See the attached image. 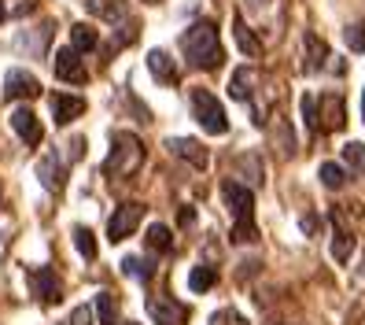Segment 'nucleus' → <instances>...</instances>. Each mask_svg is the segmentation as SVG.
Masks as SVG:
<instances>
[{"mask_svg": "<svg viewBox=\"0 0 365 325\" xmlns=\"http://www.w3.org/2000/svg\"><path fill=\"white\" fill-rule=\"evenodd\" d=\"M4 19H8V8H4V0H0V23H4Z\"/></svg>", "mask_w": 365, "mask_h": 325, "instance_id": "72a5a7b5", "label": "nucleus"}, {"mask_svg": "<svg viewBox=\"0 0 365 325\" xmlns=\"http://www.w3.org/2000/svg\"><path fill=\"white\" fill-rule=\"evenodd\" d=\"M192 111L207 134H229V115L210 89H192Z\"/></svg>", "mask_w": 365, "mask_h": 325, "instance_id": "7ed1b4c3", "label": "nucleus"}, {"mask_svg": "<svg viewBox=\"0 0 365 325\" xmlns=\"http://www.w3.org/2000/svg\"><path fill=\"white\" fill-rule=\"evenodd\" d=\"M144 163V144L137 134H115L111 141V156H107L103 163V174H111V178H130L137 174Z\"/></svg>", "mask_w": 365, "mask_h": 325, "instance_id": "f03ea898", "label": "nucleus"}, {"mask_svg": "<svg viewBox=\"0 0 365 325\" xmlns=\"http://www.w3.org/2000/svg\"><path fill=\"white\" fill-rule=\"evenodd\" d=\"M4 93H8L11 100H34V96H41V81H37L30 71H8Z\"/></svg>", "mask_w": 365, "mask_h": 325, "instance_id": "9b49d317", "label": "nucleus"}, {"mask_svg": "<svg viewBox=\"0 0 365 325\" xmlns=\"http://www.w3.org/2000/svg\"><path fill=\"white\" fill-rule=\"evenodd\" d=\"M181 49L188 56L192 67L200 71H218L225 63V52H222V41H218V26L200 19V23H192L185 34H181Z\"/></svg>", "mask_w": 365, "mask_h": 325, "instance_id": "f257e3e1", "label": "nucleus"}, {"mask_svg": "<svg viewBox=\"0 0 365 325\" xmlns=\"http://www.w3.org/2000/svg\"><path fill=\"white\" fill-rule=\"evenodd\" d=\"M196 222V207H181V226H192Z\"/></svg>", "mask_w": 365, "mask_h": 325, "instance_id": "473e14b6", "label": "nucleus"}, {"mask_svg": "<svg viewBox=\"0 0 365 325\" xmlns=\"http://www.w3.org/2000/svg\"><path fill=\"white\" fill-rule=\"evenodd\" d=\"M222 196H225V204H229L236 222H251L255 219V192L244 181H225L222 185Z\"/></svg>", "mask_w": 365, "mask_h": 325, "instance_id": "423d86ee", "label": "nucleus"}, {"mask_svg": "<svg viewBox=\"0 0 365 325\" xmlns=\"http://www.w3.org/2000/svg\"><path fill=\"white\" fill-rule=\"evenodd\" d=\"M96 314H100V325H118V303L111 292L96 296Z\"/></svg>", "mask_w": 365, "mask_h": 325, "instance_id": "393cba45", "label": "nucleus"}, {"mask_svg": "<svg viewBox=\"0 0 365 325\" xmlns=\"http://www.w3.org/2000/svg\"><path fill=\"white\" fill-rule=\"evenodd\" d=\"M30 281H34V292H37V299L41 303H59L63 299V281L56 277V270H48V266H41V270H34L30 274Z\"/></svg>", "mask_w": 365, "mask_h": 325, "instance_id": "1a4fd4ad", "label": "nucleus"}, {"mask_svg": "<svg viewBox=\"0 0 365 325\" xmlns=\"http://www.w3.org/2000/svg\"><path fill=\"white\" fill-rule=\"evenodd\" d=\"M214 285H218V270L214 266H192V274H188V289L192 292H207Z\"/></svg>", "mask_w": 365, "mask_h": 325, "instance_id": "aec40b11", "label": "nucleus"}, {"mask_svg": "<svg viewBox=\"0 0 365 325\" xmlns=\"http://www.w3.org/2000/svg\"><path fill=\"white\" fill-rule=\"evenodd\" d=\"M166 148L174 151L178 159L192 163L196 170H207V163H210V151L203 148V141H192V137H170V141H166Z\"/></svg>", "mask_w": 365, "mask_h": 325, "instance_id": "0eeeda50", "label": "nucleus"}, {"mask_svg": "<svg viewBox=\"0 0 365 325\" xmlns=\"http://www.w3.org/2000/svg\"><path fill=\"white\" fill-rule=\"evenodd\" d=\"M52 71H56L59 81H71V85H85V81H89V71H85L81 52H78L74 45H67V49H59V52H56Z\"/></svg>", "mask_w": 365, "mask_h": 325, "instance_id": "39448f33", "label": "nucleus"}, {"mask_svg": "<svg viewBox=\"0 0 365 325\" xmlns=\"http://www.w3.org/2000/svg\"><path fill=\"white\" fill-rule=\"evenodd\" d=\"M74 244H78V251H81L85 259H96V236H93V229L78 226V229H74Z\"/></svg>", "mask_w": 365, "mask_h": 325, "instance_id": "cd10ccee", "label": "nucleus"}, {"mask_svg": "<svg viewBox=\"0 0 365 325\" xmlns=\"http://www.w3.org/2000/svg\"><path fill=\"white\" fill-rule=\"evenodd\" d=\"M148 248H152V251H170V248H174V233H170V226L155 222L152 229H148Z\"/></svg>", "mask_w": 365, "mask_h": 325, "instance_id": "b1692460", "label": "nucleus"}, {"mask_svg": "<svg viewBox=\"0 0 365 325\" xmlns=\"http://www.w3.org/2000/svg\"><path fill=\"white\" fill-rule=\"evenodd\" d=\"M351 251H354V233L351 229H336V236H332V259H336V263H347Z\"/></svg>", "mask_w": 365, "mask_h": 325, "instance_id": "5701e85b", "label": "nucleus"}, {"mask_svg": "<svg viewBox=\"0 0 365 325\" xmlns=\"http://www.w3.org/2000/svg\"><path fill=\"white\" fill-rule=\"evenodd\" d=\"M343 122H347L343 96H336V93L317 96V126H321V134H325V129H343Z\"/></svg>", "mask_w": 365, "mask_h": 325, "instance_id": "6e6552de", "label": "nucleus"}, {"mask_svg": "<svg viewBox=\"0 0 365 325\" xmlns=\"http://www.w3.org/2000/svg\"><path fill=\"white\" fill-rule=\"evenodd\" d=\"M148 71H152L163 85H178V67H174V59H170L163 49L148 52Z\"/></svg>", "mask_w": 365, "mask_h": 325, "instance_id": "dca6fc26", "label": "nucleus"}, {"mask_svg": "<svg viewBox=\"0 0 365 325\" xmlns=\"http://www.w3.org/2000/svg\"><path fill=\"white\" fill-rule=\"evenodd\" d=\"M299 111H303V122L310 134H321V126H317V96H303L299 100Z\"/></svg>", "mask_w": 365, "mask_h": 325, "instance_id": "c85d7f7f", "label": "nucleus"}, {"mask_svg": "<svg viewBox=\"0 0 365 325\" xmlns=\"http://www.w3.org/2000/svg\"><path fill=\"white\" fill-rule=\"evenodd\" d=\"M347 49L351 52H365V19L354 26H347Z\"/></svg>", "mask_w": 365, "mask_h": 325, "instance_id": "c756f323", "label": "nucleus"}, {"mask_svg": "<svg viewBox=\"0 0 365 325\" xmlns=\"http://www.w3.org/2000/svg\"><path fill=\"white\" fill-rule=\"evenodd\" d=\"M89 321H93V307H74V314L63 325H89Z\"/></svg>", "mask_w": 365, "mask_h": 325, "instance_id": "2f4dec72", "label": "nucleus"}, {"mask_svg": "<svg viewBox=\"0 0 365 325\" xmlns=\"http://www.w3.org/2000/svg\"><path fill=\"white\" fill-rule=\"evenodd\" d=\"M71 45H74L78 52H93V49H100V34H96L89 23H74V26H71Z\"/></svg>", "mask_w": 365, "mask_h": 325, "instance_id": "6ab92c4d", "label": "nucleus"}, {"mask_svg": "<svg viewBox=\"0 0 365 325\" xmlns=\"http://www.w3.org/2000/svg\"><path fill=\"white\" fill-rule=\"evenodd\" d=\"M343 163H347L358 178H365V144H358V141H351L347 148H343Z\"/></svg>", "mask_w": 365, "mask_h": 325, "instance_id": "a878e982", "label": "nucleus"}, {"mask_svg": "<svg viewBox=\"0 0 365 325\" xmlns=\"http://www.w3.org/2000/svg\"><path fill=\"white\" fill-rule=\"evenodd\" d=\"M78 115H85V100H81V96H67V93H56V96H52V119H56L59 126L74 122Z\"/></svg>", "mask_w": 365, "mask_h": 325, "instance_id": "ddd939ff", "label": "nucleus"}, {"mask_svg": "<svg viewBox=\"0 0 365 325\" xmlns=\"http://www.w3.org/2000/svg\"><path fill=\"white\" fill-rule=\"evenodd\" d=\"M232 30H236V45H240V49H244L251 59H259V56H262V41H259V37H255V34L247 30V23H244L240 15L232 19Z\"/></svg>", "mask_w": 365, "mask_h": 325, "instance_id": "a211bd4d", "label": "nucleus"}, {"mask_svg": "<svg viewBox=\"0 0 365 325\" xmlns=\"http://www.w3.org/2000/svg\"><path fill=\"white\" fill-rule=\"evenodd\" d=\"M317 178H321L325 189H343V185H347V170H343L339 163H321Z\"/></svg>", "mask_w": 365, "mask_h": 325, "instance_id": "4be33fe9", "label": "nucleus"}, {"mask_svg": "<svg viewBox=\"0 0 365 325\" xmlns=\"http://www.w3.org/2000/svg\"><path fill=\"white\" fill-rule=\"evenodd\" d=\"M140 219H144V204H137V200L118 204L115 214H111V222H107V241H111V244H122L130 233H137Z\"/></svg>", "mask_w": 365, "mask_h": 325, "instance_id": "20e7f679", "label": "nucleus"}, {"mask_svg": "<svg viewBox=\"0 0 365 325\" xmlns=\"http://www.w3.org/2000/svg\"><path fill=\"white\" fill-rule=\"evenodd\" d=\"M11 129L19 137H23L26 144H41L45 141V129H41V119L30 111V107H15L11 111Z\"/></svg>", "mask_w": 365, "mask_h": 325, "instance_id": "9d476101", "label": "nucleus"}, {"mask_svg": "<svg viewBox=\"0 0 365 325\" xmlns=\"http://www.w3.org/2000/svg\"><path fill=\"white\" fill-rule=\"evenodd\" d=\"M361 119H365V89H361Z\"/></svg>", "mask_w": 365, "mask_h": 325, "instance_id": "f704fd0d", "label": "nucleus"}, {"mask_svg": "<svg viewBox=\"0 0 365 325\" xmlns=\"http://www.w3.org/2000/svg\"><path fill=\"white\" fill-rule=\"evenodd\" d=\"M37 178L45 181V189H52V192L63 189V181H67V170H63V163H59L56 151H48V156L37 163Z\"/></svg>", "mask_w": 365, "mask_h": 325, "instance_id": "4468645a", "label": "nucleus"}, {"mask_svg": "<svg viewBox=\"0 0 365 325\" xmlns=\"http://www.w3.org/2000/svg\"><path fill=\"white\" fill-rule=\"evenodd\" d=\"M152 314L159 325H185L188 321V311L174 299H152Z\"/></svg>", "mask_w": 365, "mask_h": 325, "instance_id": "2eb2a0df", "label": "nucleus"}, {"mask_svg": "<svg viewBox=\"0 0 365 325\" xmlns=\"http://www.w3.org/2000/svg\"><path fill=\"white\" fill-rule=\"evenodd\" d=\"M89 11L107 19V23H125V15H130V4L125 0H89Z\"/></svg>", "mask_w": 365, "mask_h": 325, "instance_id": "f3484780", "label": "nucleus"}, {"mask_svg": "<svg viewBox=\"0 0 365 325\" xmlns=\"http://www.w3.org/2000/svg\"><path fill=\"white\" fill-rule=\"evenodd\" d=\"M251 85H255V71L240 67V71L232 74V81H229V96H232V100H247V96L255 93Z\"/></svg>", "mask_w": 365, "mask_h": 325, "instance_id": "412c9836", "label": "nucleus"}, {"mask_svg": "<svg viewBox=\"0 0 365 325\" xmlns=\"http://www.w3.org/2000/svg\"><path fill=\"white\" fill-rule=\"evenodd\" d=\"M130 325H137V321H130Z\"/></svg>", "mask_w": 365, "mask_h": 325, "instance_id": "c9c22d12", "label": "nucleus"}, {"mask_svg": "<svg viewBox=\"0 0 365 325\" xmlns=\"http://www.w3.org/2000/svg\"><path fill=\"white\" fill-rule=\"evenodd\" d=\"M325 59H329V45L317 34H307V41H303V71L317 74L321 67H325Z\"/></svg>", "mask_w": 365, "mask_h": 325, "instance_id": "f8f14e48", "label": "nucleus"}, {"mask_svg": "<svg viewBox=\"0 0 365 325\" xmlns=\"http://www.w3.org/2000/svg\"><path fill=\"white\" fill-rule=\"evenodd\" d=\"M232 241H236V244H244V241H259L255 219H251V222H236V226H232Z\"/></svg>", "mask_w": 365, "mask_h": 325, "instance_id": "7c9ffc66", "label": "nucleus"}, {"mask_svg": "<svg viewBox=\"0 0 365 325\" xmlns=\"http://www.w3.org/2000/svg\"><path fill=\"white\" fill-rule=\"evenodd\" d=\"M122 274L137 277V281H148V277H152V263H148V259H137V255H125L122 259Z\"/></svg>", "mask_w": 365, "mask_h": 325, "instance_id": "bb28decb", "label": "nucleus"}]
</instances>
